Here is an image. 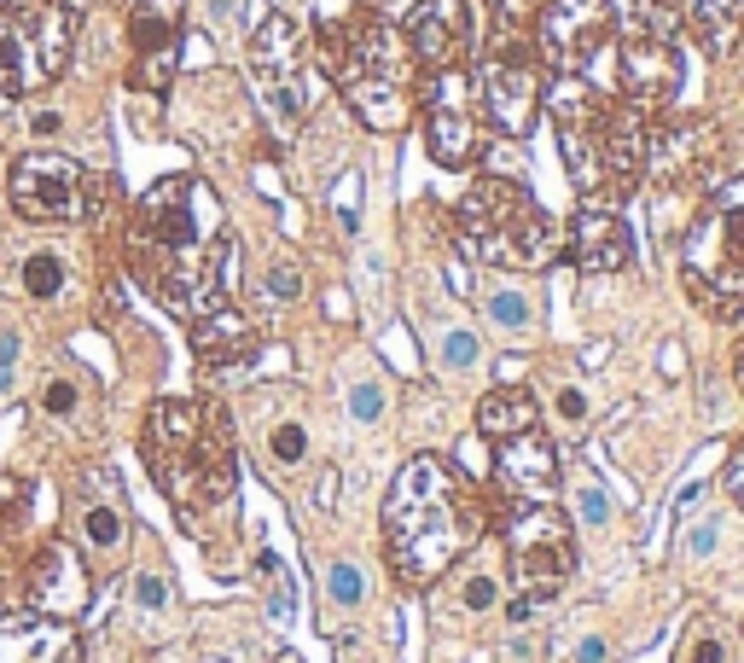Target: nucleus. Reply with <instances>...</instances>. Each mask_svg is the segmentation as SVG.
<instances>
[{
  "label": "nucleus",
  "instance_id": "obj_1",
  "mask_svg": "<svg viewBox=\"0 0 744 663\" xmlns=\"http://www.w3.org/2000/svg\"><path fill=\"white\" fill-rule=\"evenodd\" d=\"M227 221L221 198L198 175H163L128 216V268L175 315H210L227 286Z\"/></svg>",
  "mask_w": 744,
  "mask_h": 663
},
{
  "label": "nucleus",
  "instance_id": "obj_2",
  "mask_svg": "<svg viewBox=\"0 0 744 663\" xmlns=\"http://www.w3.org/2000/svg\"><path fill=\"white\" fill-rule=\"evenodd\" d=\"M483 535V495L443 454H414L384 495V553L401 588L443 582Z\"/></svg>",
  "mask_w": 744,
  "mask_h": 663
},
{
  "label": "nucleus",
  "instance_id": "obj_3",
  "mask_svg": "<svg viewBox=\"0 0 744 663\" xmlns=\"http://www.w3.org/2000/svg\"><path fill=\"white\" fill-rule=\"evenodd\" d=\"M547 117L558 129L564 169L582 198H611L623 204L639 181H646L652 158V117L634 111L628 99L599 93L582 76H558L547 82Z\"/></svg>",
  "mask_w": 744,
  "mask_h": 663
},
{
  "label": "nucleus",
  "instance_id": "obj_4",
  "mask_svg": "<svg viewBox=\"0 0 744 663\" xmlns=\"http://www.w3.org/2000/svg\"><path fill=\"white\" fill-rule=\"evenodd\" d=\"M315 65L338 82L344 106L373 135H401L419 111V59L407 47L401 23H384L367 12L331 18L315 36Z\"/></svg>",
  "mask_w": 744,
  "mask_h": 663
},
{
  "label": "nucleus",
  "instance_id": "obj_5",
  "mask_svg": "<svg viewBox=\"0 0 744 663\" xmlns=\"http://www.w3.org/2000/svg\"><path fill=\"white\" fill-rule=\"evenodd\" d=\"M146 466L158 489L181 518H204L221 506L239 483V454H234V425H227L221 402L198 396H169L151 402L146 414Z\"/></svg>",
  "mask_w": 744,
  "mask_h": 663
},
{
  "label": "nucleus",
  "instance_id": "obj_6",
  "mask_svg": "<svg viewBox=\"0 0 744 663\" xmlns=\"http://www.w3.org/2000/svg\"><path fill=\"white\" fill-rule=\"evenodd\" d=\"M454 234L483 268L542 274L564 257V227L512 175H483V181L466 187V198L454 210Z\"/></svg>",
  "mask_w": 744,
  "mask_h": 663
},
{
  "label": "nucleus",
  "instance_id": "obj_7",
  "mask_svg": "<svg viewBox=\"0 0 744 663\" xmlns=\"http://www.w3.org/2000/svg\"><path fill=\"white\" fill-rule=\"evenodd\" d=\"M477 431H483L489 461H495L500 506H535V501L558 495V448L547 437L542 402H535L524 385H500V390L483 396Z\"/></svg>",
  "mask_w": 744,
  "mask_h": 663
},
{
  "label": "nucleus",
  "instance_id": "obj_8",
  "mask_svg": "<svg viewBox=\"0 0 744 663\" xmlns=\"http://www.w3.org/2000/svg\"><path fill=\"white\" fill-rule=\"evenodd\" d=\"M472 106L483 117V129L500 140H524L535 129V117L547 111V65L535 53V36L524 18L500 12L489 47L472 70Z\"/></svg>",
  "mask_w": 744,
  "mask_h": 663
},
{
  "label": "nucleus",
  "instance_id": "obj_9",
  "mask_svg": "<svg viewBox=\"0 0 744 663\" xmlns=\"http://www.w3.org/2000/svg\"><path fill=\"white\" fill-rule=\"evenodd\" d=\"M681 279L710 320L744 315V175L722 181L681 245Z\"/></svg>",
  "mask_w": 744,
  "mask_h": 663
},
{
  "label": "nucleus",
  "instance_id": "obj_10",
  "mask_svg": "<svg viewBox=\"0 0 744 663\" xmlns=\"http://www.w3.org/2000/svg\"><path fill=\"white\" fill-rule=\"evenodd\" d=\"M82 0H0V93L53 88L82 30Z\"/></svg>",
  "mask_w": 744,
  "mask_h": 663
},
{
  "label": "nucleus",
  "instance_id": "obj_11",
  "mask_svg": "<svg viewBox=\"0 0 744 663\" xmlns=\"http://www.w3.org/2000/svg\"><path fill=\"white\" fill-rule=\"evenodd\" d=\"M611 82H617V99H628L634 111H663L686 82V59L675 41V12L652 7V0H634L623 12L617 36H611Z\"/></svg>",
  "mask_w": 744,
  "mask_h": 663
},
{
  "label": "nucleus",
  "instance_id": "obj_12",
  "mask_svg": "<svg viewBox=\"0 0 744 663\" xmlns=\"http://www.w3.org/2000/svg\"><path fill=\"white\" fill-rule=\"evenodd\" d=\"M506 553H512V576H518V605L512 617H529L542 600H553L564 588V576L576 571V535L571 518L553 501L535 506H506Z\"/></svg>",
  "mask_w": 744,
  "mask_h": 663
},
{
  "label": "nucleus",
  "instance_id": "obj_13",
  "mask_svg": "<svg viewBox=\"0 0 744 663\" xmlns=\"http://www.w3.org/2000/svg\"><path fill=\"white\" fill-rule=\"evenodd\" d=\"M250 82H256V99L274 122V135L286 140L302 111H309V36L302 23L286 18V12H262L250 30Z\"/></svg>",
  "mask_w": 744,
  "mask_h": 663
},
{
  "label": "nucleus",
  "instance_id": "obj_14",
  "mask_svg": "<svg viewBox=\"0 0 744 663\" xmlns=\"http://www.w3.org/2000/svg\"><path fill=\"white\" fill-rule=\"evenodd\" d=\"M7 192L23 221L59 227V221H88L106 204L111 181L93 175L88 164H76L70 151H23L7 175Z\"/></svg>",
  "mask_w": 744,
  "mask_h": 663
},
{
  "label": "nucleus",
  "instance_id": "obj_15",
  "mask_svg": "<svg viewBox=\"0 0 744 663\" xmlns=\"http://www.w3.org/2000/svg\"><path fill=\"white\" fill-rule=\"evenodd\" d=\"M628 7L634 0H542L535 18H529L535 53H542V65L558 70V76H582L611 47Z\"/></svg>",
  "mask_w": 744,
  "mask_h": 663
},
{
  "label": "nucleus",
  "instance_id": "obj_16",
  "mask_svg": "<svg viewBox=\"0 0 744 663\" xmlns=\"http://www.w3.org/2000/svg\"><path fill=\"white\" fill-rule=\"evenodd\" d=\"M419 117H425V151L443 169H472L489 146V129L472 106L466 70H425L419 82Z\"/></svg>",
  "mask_w": 744,
  "mask_h": 663
},
{
  "label": "nucleus",
  "instance_id": "obj_17",
  "mask_svg": "<svg viewBox=\"0 0 744 663\" xmlns=\"http://www.w3.org/2000/svg\"><path fill=\"white\" fill-rule=\"evenodd\" d=\"M715 151H722V135H715L710 117H675V122H663V129H652L646 181L663 198H686V192L710 187Z\"/></svg>",
  "mask_w": 744,
  "mask_h": 663
},
{
  "label": "nucleus",
  "instance_id": "obj_18",
  "mask_svg": "<svg viewBox=\"0 0 744 663\" xmlns=\"http://www.w3.org/2000/svg\"><path fill=\"white\" fill-rule=\"evenodd\" d=\"M181 36H187V0H135V12H128V47H135L128 82L140 93H163L175 82Z\"/></svg>",
  "mask_w": 744,
  "mask_h": 663
},
{
  "label": "nucleus",
  "instance_id": "obj_19",
  "mask_svg": "<svg viewBox=\"0 0 744 663\" xmlns=\"http://www.w3.org/2000/svg\"><path fill=\"white\" fill-rule=\"evenodd\" d=\"M564 257L582 274H617L634 263V227L623 216V204L611 198H582V210L571 216V234H564Z\"/></svg>",
  "mask_w": 744,
  "mask_h": 663
},
{
  "label": "nucleus",
  "instance_id": "obj_20",
  "mask_svg": "<svg viewBox=\"0 0 744 663\" xmlns=\"http://www.w3.org/2000/svg\"><path fill=\"white\" fill-rule=\"evenodd\" d=\"M419 70H459L472 53V12L466 0H419L401 23Z\"/></svg>",
  "mask_w": 744,
  "mask_h": 663
},
{
  "label": "nucleus",
  "instance_id": "obj_21",
  "mask_svg": "<svg viewBox=\"0 0 744 663\" xmlns=\"http://www.w3.org/2000/svg\"><path fill=\"white\" fill-rule=\"evenodd\" d=\"M0 663H82L70 617H47V611H12L0 617Z\"/></svg>",
  "mask_w": 744,
  "mask_h": 663
},
{
  "label": "nucleus",
  "instance_id": "obj_22",
  "mask_svg": "<svg viewBox=\"0 0 744 663\" xmlns=\"http://www.w3.org/2000/svg\"><path fill=\"white\" fill-rule=\"evenodd\" d=\"M23 594H30V611H47V617H76V611L88 605L93 582H88V571H82V558L70 553V542H47L41 558L30 565Z\"/></svg>",
  "mask_w": 744,
  "mask_h": 663
},
{
  "label": "nucleus",
  "instance_id": "obj_23",
  "mask_svg": "<svg viewBox=\"0 0 744 663\" xmlns=\"http://www.w3.org/2000/svg\"><path fill=\"white\" fill-rule=\"evenodd\" d=\"M192 349H198V362H204V367L227 373V367L250 362L256 332H250V320L234 309V303H216L210 315H198V320H192Z\"/></svg>",
  "mask_w": 744,
  "mask_h": 663
},
{
  "label": "nucleus",
  "instance_id": "obj_24",
  "mask_svg": "<svg viewBox=\"0 0 744 663\" xmlns=\"http://www.w3.org/2000/svg\"><path fill=\"white\" fill-rule=\"evenodd\" d=\"M681 30L710 59H733V47L744 41V0H681Z\"/></svg>",
  "mask_w": 744,
  "mask_h": 663
},
{
  "label": "nucleus",
  "instance_id": "obj_25",
  "mask_svg": "<svg viewBox=\"0 0 744 663\" xmlns=\"http://www.w3.org/2000/svg\"><path fill=\"white\" fill-rule=\"evenodd\" d=\"M18 286L30 291L36 303L59 297V291H65V263L53 257V250H36V257H23V268H18Z\"/></svg>",
  "mask_w": 744,
  "mask_h": 663
},
{
  "label": "nucleus",
  "instance_id": "obj_26",
  "mask_svg": "<svg viewBox=\"0 0 744 663\" xmlns=\"http://www.w3.org/2000/svg\"><path fill=\"white\" fill-rule=\"evenodd\" d=\"M82 535L93 547H117L122 542V506H88V518H82Z\"/></svg>",
  "mask_w": 744,
  "mask_h": 663
},
{
  "label": "nucleus",
  "instance_id": "obj_27",
  "mask_svg": "<svg viewBox=\"0 0 744 663\" xmlns=\"http://www.w3.org/2000/svg\"><path fill=\"white\" fill-rule=\"evenodd\" d=\"M302 448H309V437H302V425H279L274 431V461H302Z\"/></svg>",
  "mask_w": 744,
  "mask_h": 663
},
{
  "label": "nucleus",
  "instance_id": "obj_28",
  "mask_svg": "<svg viewBox=\"0 0 744 663\" xmlns=\"http://www.w3.org/2000/svg\"><path fill=\"white\" fill-rule=\"evenodd\" d=\"M489 315L506 320V326H524V320H529V303L512 297V291H495V297H489Z\"/></svg>",
  "mask_w": 744,
  "mask_h": 663
},
{
  "label": "nucleus",
  "instance_id": "obj_29",
  "mask_svg": "<svg viewBox=\"0 0 744 663\" xmlns=\"http://www.w3.org/2000/svg\"><path fill=\"white\" fill-rule=\"evenodd\" d=\"M419 0H361L367 18H384V23H407V12H414Z\"/></svg>",
  "mask_w": 744,
  "mask_h": 663
},
{
  "label": "nucleus",
  "instance_id": "obj_30",
  "mask_svg": "<svg viewBox=\"0 0 744 663\" xmlns=\"http://www.w3.org/2000/svg\"><path fill=\"white\" fill-rule=\"evenodd\" d=\"M472 355H477V338H472V332H448L443 362H448V367H472Z\"/></svg>",
  "mask_w": 744,
  "mask_h": 663
},
{
  "label": "nucleus",
  "instance_id": "obj_31",
  "mask_svg": "<svg viewBox=\"0 0 744 663\" xmlns=\"http://www.w3.org/2000/svg\"><path fill=\"white\" fill-rule=\"evenodd\" d=\"M331 600H338V605H355V600H361V576H355L349 565L331 571Z\"/></svg>",
  "mask_w": 744,
  "mask_h": 663
},
{
  "label": "nucleus",
  "instance_id": "obj_32",
  "mask_svg": "<svg viewBox=\"0 0 744 663\" xmlns=\"http://www.w3.org/2000/svg\"><path fill=\"white\" fill-rule=\"evenodd\" d=\"M41 407H47V414H70V407H76V385H70V378H53L47 396H41Z\"/></svg>",
  "mask_w": 744,
  "mask_h": 663
},
{
  "label": "nucleus",
  "instance_id": "obj_33",
  "mask_svg": "<svg viewBox=\"0 0 744 663\" xmlns=\"http://www.w3.org/2000/svg\"><path fill=\"white\" fill-rule=\"evenodd\" d=\"M605 513H611V501H605L599 489H582V501H576V518H582V524H605Z\"/></svg>",
  "mask_w": 744,
  "mask_h": 663
},
{
  "label": "nucleus",
  "instance_id": "obj_34",
  "mask_svg": "<svg viewBox=\"0 0 744 663\" xmlns=\"http://www.w3.org/2000/svg\"><path fill=\"white\" fill-rule=\"evenodd\" d=\"M727 489H733V501L744 506V437H738L733 454H727Z\"/></svg>",
  "mask_w": 744,
  "mask_h": 663
},
{
  "label": "nucleus",
  "instance_id": "obj_35",
  "mask_svg": "<svg viewBox=\"0 0 744 663\" xmlns=\"http://www.w3.org/2000/svg\"><path fill=\"white\" fill-rule=\"evenodd\" d=\"M12 355H18V338L0 332V390H12Z\"/></svg>",
  "mask_w": 744,
  "mask_h": 663
},
{
  "label": "nucleus",
  "instance_id": "obj_36",
  "mask_svg": "<svg viewBox=\"0 0 744 663\" xmlns=\"http://www.w3.org/2000/svg\"><path fill=\"white\" fill-rule=\"evenodd\" d=\"M692 663H727V646L710 634V641H698V646H692Z\"/></svg>",
  "mask_w": 744,
  "mask_h": 663
},
{
  "label": "nucleus",
  "instance_id": "obj_37",
  "mask_svg": "<svg viewBox=\"0 0 744 663\" xmlns=\"http://www.w3.org/2000/svg\"><path fill=\"white\" fill-rule=\"evenodd\" d=\"M140 605H151V611L163 605V576H151V571L140 576Z\"/></svg>",
  "mask_w": 744,
  "mask_h": 663
},
{
  "label": "nucleus",
  "instance_id": "obj_38",
  "mask_svg": "<svg viewBox=\"0 0 744 663\" xmlns=\"http://www.w3.org/2000/svg\"><path fill=\"white\" fill-rule=\"evenodd\" d=\"M466 605H472V611L495 605V582H472V588H466Z\"/></svg>",
  "mask_w": 744,
  "mask_h": 663
},
{
  "label": "nucleus",
  "instance_id": "obj_39",
  "mask_svg": "<svg viewBox=\"0 0 744 663\" xmlns=\"http://www.w3.org/2000/svg\"><path fill=\"white\" fill-rule=\"evenodd\" d=\"M355 414H361V419H373V414H378V390H373V385L355 390Z\"/></svg>",
  "mask_w": 744,
  "mask_h": 663
},
{
  "label": "nucleus",
  "instance_id": "obj_40",
  "mask_svg": "<svg viewBox=\"0 0 744 663\" xmlns=\"http://www.w3.org/2000/svg\"><path fill=\"white\" fill-rule=\"evenodd\" d=\"M59 122H65L59 111H41V117L30 122V129H36V135H59Z\"/></svg>",
  "mask_w": 744,
  "mask_h": 663
},
{
  "label": "nucleus",
  "instance_id": "obj_41",
  "mask_svg": "<svg viewBox=\"0 0 744 663\" xmlns=\"http://www.w3.org/2000/svg\"><path fill=\"white\" fill-rule=\"evenodd\" d=\"M599 657H605V641H582L576 646V663H599Z\"/></svg>",
  "mask_w": 744,
  "mask_h": 663
},
{
  "label": "nucleus",
  "instance_id": "obj_42",
  "mask_svg": "<svg viewBox=\"0 0 744 663\" xmlns=\"http://www.w3.org/2000/svg\"><path fill=\"white\" fill-rule=\"evenodd\" d=\"M710 524H715V518H704V530L692 535V553H710V547H715V530H710Z\"/></svg>",
  "mask_w": 744,
  "mask_h": 663
},
{
  "label": "nucleus",
  "instance_id": "obj_43",
  "mask_svg": "<svg viewBox=\"0 0 744 663\" xmlns=\"http://www.w3.org/2000/svg\"><path fill=\"white\" fill-rule=\"evenodd\" d=\"M738 390H744V344H738Z\"/></svg>",
  "mask_w": 744,
  "mask_h": 663
},
{
  "label": "nucleus",
  "instance_id": "obj_44",
  "mask_svg": "<svg viewBox=\"0 0 744 663\" xmlns=\"http://www.w3.org/2000/svg\"><path fill=\"white\" fill-rule=\"evenodd\" d=\"M82 7H111V0H82Z\"/></svg>",
  "mask_w": 744,
  "mask_h": 663
},
{
  "label": "nucleus",
  "instance_id": "obj_45",
  "mask_svg": "<svg viewBox=\"0 0 744 663\" xmlns=\"http://www.w3.org/2000/svg\"><path fill=\"white\" fill-rule=\"evenodd\" d=\"M652 7H675V0H652Z\"/></svg>",
  "mask_w": 744,
  "mask_h": 663
}]
</instances>
